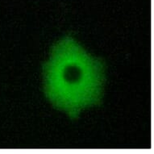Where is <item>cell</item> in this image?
I'll return each mask as SVG.
<instances>
[{
    "label": "cell",
    "instance_id": "cell-1",
    "mask_svg": "<svg viewBox=\"0 0 154 154\" xmlns=\"http://www.w3.org/2000/svg\"><path fill=\"white\" fill-rule=\"evenodd\" d=\"M48 101L70 118L101 103L105 81L103 63L71 36L53 45L43 68Z\"/></svg>",
    "mask_w": 154,
    "mask_h": 154
}]
</instances>
